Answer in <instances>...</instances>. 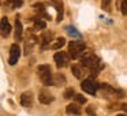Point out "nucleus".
<instances>
[{
	"label": "nucleus",
	"instance_id": "8",
	"mask_svg": "<svg viewBox=\"0 0 127 116\" xmlns=\"http://www.w3.org/2000/svg\"><path fill=\"white\" fill-rule=\"evenodd\" d=\"M10 33H11V26L8 23V19L6 17H3L1 18V37L6 38Z\"/></svg>",
	"mask_w": 127,
	"mask_h": 116
},
{
	"label": "nucleus",
	"instance_id": "22",
	"mask_svg": "<svg viewBox=\"0 0 127 116\" xmlns=\"http://www.w3.org/2000/svg\"><path fill=\"white\" fill-rule=\"evenodd\" d=\"M74 98H75V101H77L78 104H85V102H86V98L82 96V94H75Z\"/></svg>",
	"mask_w": 127,
	"mask_h": 116
},
{
	"label": "nucleus",
	"instance_id": "25",
	"mask_svg": "<svg viewBox=\"0 0 127 116\" xmlns=\"http://www.w3.org/2000/svg\"><path fill=\"white\" fill-rule=\"evenodd\" d=\"M109 3H111V0H101V7L102 8H108V6H109Z\"/></svg>",
	"mask_w": 127,
	"mask_h": 116
},
{
	"label": "nucleus",
	"instance_id": "15",
	"mask_svg": "<svg viewBox=\"0 0 127 116\" xmlns=\"http://www.w3.org/2000/svg\"><path fill=\"white\" fill-rule=\"evenodd\" d=\"M71 71H72V74L75 75V78H78V79H82V75H83L82 66H77V64H74V66L71 67Z\"/></svg>",
	"mask_w": 127,
	"mask_h": 116
},
{
	"label": "nucleus",
	"instance_id": "26",
	"mask_svg": "<svg viewBox=\"0 0 127 116\" xmlns=\"http://www.w3.org/2000/svg\"><path fill=\"white\" fill-rule=\"evenodd\" d=\"M120 109H123L127 113V104H120Z\"/></svg>",
	"mask_w": 127,
	"mask_h": 116
},
{
	"label": "nucleus",
	"instance_id": "13",
	"mask_svg": "<svg viewBox=\"0 0 127 116\" xmlns=\"http://www.w3.org/2000/svg\"><path fill=\"white\" fill-rule=\"evenodd\" d=\"M66 112L68 113V115H75V116H78V115H81V108H79V105L78 104H68L66 107Z\"/></svg>",
	"mask_w": 127,
	"mask_h": 116
},
{
	"label": "nucleus",
	"instance_id": "19",
	"mask_svg": "<svg viewBox=\"0 0 127 116\" xmlns=\"http://www.w3.org/2000/svg\"><path fill=\"white\" fill-rule=\"evenodd\" d=\"M45 22L41 19V18H34V29H37V30H42V29H45Z\"/></svg>",
	"mask_w": 127,
	"mask_h": 116
},
{
	"label": "nucleus",
	"instance_id": "24",
	"mask_svg": "<svg viewBox=\"0 0 127 116\" xmlns=\"http://www.w3.org/2000/svg\"><path fill=\"white\" fill-rule=\"evenodd\" d=\"M86 113H88L89 116H96V111H94L92 107H88V108H86Z\"/></svg>",
	"mask_w": 127,
	"mask_h": 116
},
{
	"label": "nucleus",
	"instance_id": "3",
	"mask_svg": "<svg viewBox=\"0 0 127 116\" xmlns=\"http://www.w3.org/2000/svg\"><path fill=\"white\" fill-rule=\"evenodd\" d=\"M38 71V77L41 79V82L44 83L45 86H51L53 85V75H52V71H51V67L48 64H42L37 68Z\"/></svg>",
	"mask_w": 127,
	"mask_h": 116
},
{
	"label": "nucleus",
	"instance_id": "23",
	"mask_svg": "<svg viewBox=\"0 0 127 116\" xmlns=\"http://www.w3.org/2000/svg\"><path fill=\"white\" fill-rule=\"evenodd\" d=\"M122 14L127 15V0H123V1H122Z\"/></svg>",
	"mask_w": 127,
	"mask_h": 116
},
{
	"label": "nucleus",
	"instance_id": "20",
	"mask_svg": "<svg viewBox=\"0 0 127 116\" xmlns=\"http://www.w3.org/2000/svg\"><path fill=\"white\" fill-rule=\"evenodd\" d=\"M33 45H34V40H33V38H32L30 41H26V45H25V55H29V53H32Z\"/></svg>",
	"mask_w": 127,
	"mask_h": 116
},
{
	"label": "nucleus",
	"instance_id": "21",
	"mask_svg": "<svg viewBox=\"0 0 127 116\" xmlns=\"http://www.w3.org/2000/svg\"><path fill=\"white\" fill-rule=\"evenodd\" d=\"M75 90L72 87H68L66 91H64V98H72V97H75Z\"/></svg>",
	"mask_w": 127,
	"mask_h": 116
},
{
	"label": "nucleus",
	"instance_id": "4",
	"mask_svg": "<svg viewBox=\"0 0 127 116\" xmlns=\"http://www.w3.org/2000/svg\"><path fill=\"white\" fill-rule=\"evenodd\" d=\"M81 87L85 93L94 96L97 93V90L100 89V83H97L94 79H83L82 83H81Z\"/></svg>",
	"mask_w": 127,
	"mask_h": 116
},
{
	"label": "nucleus",
	"instance_id": "16",
	"mask_svg": "<svg viewBox=\"0 0 127 116\" xmlns=\"http://www.w3.org/2000/svg\"><path fill=\"white\" fill-rule=\"evenodd\" d=\"M23 4V0H7L6 6H8L10 8H19L22 7Z\"/></svg>",
	"mask_w": 127,
	"mask_h": 116
},
{
	"label": "nucleus",
	"instance_id": "17",
	"mask_svg": "<svg viewBox=\"0 0 127 116\" xmlns=\"http://www.w3.org/2000/svg\"><path fill=\"white\" fill-rule=\"evenodd\" d=\"M66 30H67V33H68L71 37H75V38H81V33H79V31H77V29H75L74 26H67Z\"/></svg>",
	"mask_w": 127,
	"mask_h": 116
},
{
	"label": "nucleus",
	"instance_id": "6",
	"mask_svg": "<svg viewBox=\"0 0 127 116\" xmlns=\"http://www.w3.org/2000/svg\"><path fill=\"white\" fill-rule=\"evenodd\" d=\"M53 59H55L56 61V67L58 68H62V67H66L67 66V55L64 52H56L55 56H53Z\"/></svg>",
	"mask_w": 127,
	"mask_h": 116
},
{
	"label": "nucleus",
	"instance_id": "2",
	"mask_svg": "<svg viewBox=\"0 0 127 116\" xmlns=\"http://www.w3.org/2000/svg\"><path fill=\"white\" fill-rule=\"evenodd\" d=\"M86 45L81 40H74L68 42V55L72 59H81V56L85 53Z\"/></svg>",
	"mask_w": 127,
	"mask_h": 116
},
{
	"label": "nucleus",
	"instance_id": "14",
	"mask_svg": "<svg viewBox=\"0 0 127 116\" xmlns=\"http://www.w3.org/2000/svg\"><path fill=\"white\" fill-rule=\"evenodd\" d=\"M64 83H66V77L62 74H56L53 75V85L56 86H63Z\"/></svg>",
	"mask_w": 127,
	"mask_h": 116
},
{
	"label": "nucleus",
	"instance_id": "27",
	"mask_svg": "<svg viewBox=\"0 0 127 116\" xmlns=\"http://www.w3.org/2000/svg\"><path fill=\"white\" fill-rule=\"evenodd\" d=\"M116 116H127V113H119V115H116Z\"/></svg>",
	"mask_w": 127,
	"mask_h": 116
},
{
	"label": "nucleus",
	"instance_id": "18",
	"mask_svg": "<svg viewBox=\"0 0 127 116\" xmlns=\"http://www.w3.org/2000/svg\"><path fill=\"white\" fill-rule=\"evenodd\" d=\"M64 44H66V38H63V37H59V38H56L55 44L51 45V48H52V49H59V48H62Z\"/></svg>",
	"mask_w": 127,
	"mask_h": 116
},
{
	"label": "nucleus",
	"instance_id": "5",
	"mask_svg": "<svg viewBox=\"0 0 127 116\" xmlns=\"http://www.w3.org/2000/svg\"><path fill=\"white\" fill-rule=\"evenodd\" d=\"M19 56H21V48H19V45H18V44H12L11 48H10V56H8V64H10V66L17 64Z\"/></svg>",
	"mask_w": 127,
	"mask_h": 116
},
{
	"label": "nucleus",
	"instance_id": "10",
	"mask_svg": "<svg viewBox=\"0 0 127 116\" xmlns=\"http://www.w3.org/2000/svg\"><path fill=\"white\" fill-rule=\"evenodd\" d=\"M52 4L58 12V22H60L63 19V3H62V0H52Z\"/></svg>",
	"mask_w": 127,
	"mask_h": 116
},
{
	"label": "nucleus",
	"instance_id": "11",
	"mask_svg": "<svg viewBox=\"0 0 127 116\" xmlns=\"http://www.w3.org/2000/svg\"><path fill=\"white\" fill-rule=\"evenodd\" d=\"M51 41H52V33L51 31H45L41 36V48L42 49L51 47Z\"/></svg>",
	"mask_w": 127,
	"mask_h": 116
},
{
	"label": "nucleus",
	"instance_id": "12",
	"mask_svg": "<svg viewBox=\"0 0 127 116\" xmlns=\"http://www.w3.org/2000/svg\"><path fill=\"white\" fill-rule=\"evenodd\" d=\"M22 33H23L22 22L19 21V18H17V19H15V40L21 41V40H22Z\"/></svg>",
	"mask_w": 127,
	"mask_h": 116
},
{
	"label": "nucleus",
	"instance_id": "9",
	"mask_svg": "<svg viewBox=\"0 0 127 116\" xmlns=\"http://www.w3.org/2000/svg\"><path fill=\"white\" fill-rule=\"evenodd\" d=\"M38 100H40L41 104H51L55 98H53V96H51L48 91L41 90V91H40V94H38Z\"/></svg>",
	"mask_w": 127,
	"mask_h": 116
},
{
	"label": "nucleus",
	"instance_id": "1",
	"mask_svg": "<svg viewBox=\"0 0 127 116\" xmlns=\"http://www.w3.org/2000/svg\"><path fill=\"white\" fill-rule=\"evenodd\" d=\"M81 66L89 70L92 77H96L98 71L102 68V64L100 63V59L94 56L93 53H83L81 56Z\"/></svg>",
	"mask_w": 127,
	"mask_h": 116
},
{
	"label": "nucleus",
	"instance_id": "7",
	"mask_svg": "<svg viewBox=\"0 0 127 116\" xmlns=\"http://www.w3.org/2000/svg\"><path fill=\"white\" fill-rule=\"evenodd\" d=\"M21 105L25 108H30L33 105V94L30 91H25L21 96Z\"/></svg>",
	"mask_w": 127,
	"mask_h": 116
}]
</instances>
